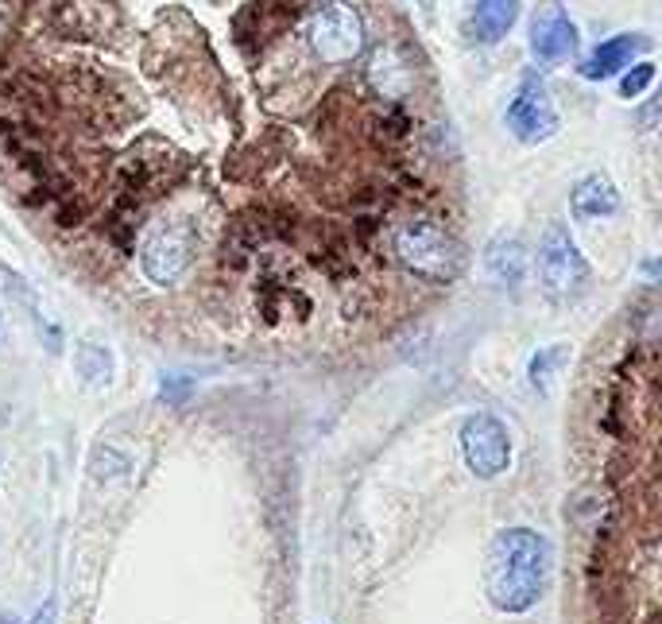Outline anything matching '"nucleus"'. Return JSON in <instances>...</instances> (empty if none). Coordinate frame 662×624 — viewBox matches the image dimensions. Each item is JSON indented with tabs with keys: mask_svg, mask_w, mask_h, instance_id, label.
Listing matches in <instances>:
<instances>
[{
	"mask_svg": "<svg viewBox=\"0 0 662 624\" xmlns=\"http://www.w3.org/2000/svg\"><path fill=\"white\" fill-rule=\"evenodd\" d=\"M461 454H465V466H469L473 474L493 481V477H500L504 469L512 466L508 427H504L496 416H488V411H477V416H469L461 423Z\"/></svg>",
	"mask_w": 662,
	"mask_h": 624,
	"instance_id": "nucleus-7",
	"label": "nucleus"
},
{
	"mask_svg": "<svg viewBox=\"0 0 662 624\" xmlns=\"http://www.w3.org/2000/svg\"><path fill=\"white\" fill-rule=\"evenodd\" d=\"M128 469H133V458H128L120 446H109V442H97L94 450H89V477L94 481H117V477H128Z\"/></svg>",
	"mask_w": 662,
	"mask_h": 624,
	"instance_id": "nucleus-14",
	"label": "nucleus"
},
{
	"mask_svg": "<svg viewBox=\"0 0 662 624\" xmlns=\"http://www.w3.org/2000/svg\"><path fill=\"white\" fill-rule=\"evenodd\" d=\"M485 267L496 283L519 287V283L527 280V248H523L519 233H496L485 248Z\"/></svg>",
	"mask_w": 662,
	"mask_h": 624,
	"instance_id": "nucleus-11",
	"label": "nucleus"
},
{
	"mask_svg": "<svg viewBox=\"0 0 662 624\" xmlns=\"http://www.w3.org/2000/svg\"><path fill=\"white\" fill-rule=\"evenodd\" d=\"M194 392V380H178V377H163V403H186Z\"/></svg>",
	"mask_w": 662,
	"mask_h": 624,
	"instance_id": "nucleus-17",
	"label": "nucleus"
},
{
	"mask_svg": "<svg viewBox=\"0 0 662 624\" xmlns=\"http://www.w3.org/2000/svg\"><path fill=\"white\" fill-rule=\"evenodd\" d=\"M655 75H659L655 62H635L632 70H624V75H620V97H624V101L643 97V94H648V86L655 82Z\"/></svg>",
	"mask_w": 662,
	"mask_h": 624,
	"instance_id": "nucleus-16",
	"label": "nucleus"
},
{
	"mask_svg": "<svg viewBox=\"0 0 662 624\" xmlns=\"http://www.w3.org/2000/svg\"><path fill=\"white\" fill-rule=\"evenodd\" d=\"M569 209H574V217H582V222H588V217H612V214H620V191H616V183H612L609 175H601V172L585 175L582 183L574 186V194H569Z\"/></svg>",
	"mask_w": 662,
	"mask_h": 624,
	"instance_id": "nucleus-12",
	"label": "nucleus"
},
{
	"mask_svg": "<svg viewBox=\"0 0 662 624\" xmlns=\"http://www.w3.org/2000/svg\"><path fill=\"white\" fill-rule=\"evenodd\" d=\"M310 43H314L318 59L330 62V67L353 62L364 51V23L357 8L345 4V0H325L314 12V23H310Z\"/></svg>",
	"mask_w": 662,
	"mask_h": 624,
	"instance_id": "nucleus-6",
	"label": "nucleus"
},
{
	"mask_svg": "<svg viewBox=\"0 0 662 624\" xmlns=\"http://www.w3.org/2000/svg\"><path fill=\"white\" fill-rule=\"evenodd\" d=\"M74 369H78V377L86 380V384L105 388L113 380V353L97 342H81L78 353H74Z\"/></svg>",
	"mask_w": 662,
	"mask_h": 624,
	"instance_id": "nucleus-13",
	"label": "nucleus"
},
{
	"mask_svg": "<svg viewBox=\"0 0 662 624\" xmlns=\"http://www.w3.org/2000/svg\"><path fill=\"white\" fill-rule=\"evenodd\" d=\"M643 275H651V280L662 283V261L659 256H651V261H643Z\"/></svg>",
	"mask_w": 662,
	"mask_h": 624,
	"instance_id": "nucleus-20",
	"label": "nucleus"
},
{
	"mask_svg": "<svg viewBox=\"0 0 662 624\" xmlns=\"http://www.w3.org/2000/svg\"><path fill=\"white\" fill-rule=\"evenodd\" d=\"M551 574V543L530 528H508L493 539L485 566L488 602L508 617L530 613L543 597Z\"/></svg>",
	"mask_w": 662,
	"mask_h": 624,
	"instance_id": "nucleus-1",
	"label": "nucleus"
},
{
	"mask_svg": "<svg viewBox=\"0 0 662 624\" xmlns=\"http://www.w3.org/2000/svg\"><path fill=\"white\" fill-rule=\"evenodd\" d=\"M659 117H662V94L651 97L648 109H640V125H643V128H655V120H659Z\"/></svg>",
	"mask_w": 662,
	"mask_h": 624,
	"instance_id": "nucleus-18",
	"label": "nucleus"
},
{
	"mask_svg": "<svg viewBox=\"0 0 662 624\" xmlns=\"http://www.w3.org/2000/svg\"><path fill=\"white\" fill-rule=\"evenodd\" d=\"M55 610H59V602H55V597H47V602L39 605L36 617H31V624H55Z\"/></svg>",
	"mask_w": 662,
	"mask_h": 624,
	"instance_id": "nucleus-19",
	"label": "nucleus"
},
{
	"mask_svg": "<svg viewBox=\"0 0 662 624\" xmlns=\"http://www.w3.org/2000/svg\"><path fill=\"white\" fill-rule=\"evenodd\" d=\"M643 51H651V39L643 31H624V36H612L604 43H596L582 62V78L588 82H604V78H616L624 70L635 67Z\"/></svg>",
	"mask_w": 662,
	"mask_h": 624,
	"instance_id": "nucleus-9",
	"label": "nucleus"
},
{
	"mask_svg": "<svg viewBox=\"0 0 662 624\" xmlns=\"http://www.w3.org/2000/svg\"><path fill=\"white\" fill-rule=\"evenodd\" d=\"M566 357H569V345H546V350H538L527 364L530 384H535L538 392H551L554 377H558V369L566 364Z\"/></svg>",
	"mask_w": 662,
	"mask_h": 624,
	"instance_id": "nucleus-15",
	"label": "nucleus"
},
{
	"mask_svg": "<svg viewBox=\"0 0 662 624\" xmlns=\"http://www.w3.org/2000/svg\"><path fill=\"white\" fill-rule=\"evenodd\" d=\"M588 283V261L562 222H551L538 237V287L551 303H574Z\"/></svg>",
	"mask_w": 662,
	"mask_h": 624,
	"instance_id": "nucleus-3",
	"label": "nucleus"
},
{
	"mask_svg": "<svg viewBox=\"0 0 662 624\" xmlns=\"http://www.w3.org/2000/svg\"><path fill=\"white\" fill-rule=\"evenodd\" d=\"M391 253L411 275L427 283H457L465 272V248L446 225L430 222V217H407L396 225L391 237Z\"/></svg>",
	"mask_w": 662,
	"mask_h": 624,
	"instance_id": "nucleus-2",
	"label": "nucleus"
},
{
	"mask_svg": "<svg viewBox=\"0 0 662 624\" xmlns=\"http://www.w3.org/2000/svg\"><path fill=\"white\" fill-rule=\"evenodd\" d=\"M0 624H20L16 617H8V613H0Z\"/></svg>",
	"mask_w": 662,
	"mask_h": 624,
	"instance_id": "nucleus-21",
	"label": "nucleus"
},
{
	"mask_svg": "<svg viewBox=\"0 0 662 624\" xmlns=\"http://www.w3.org/2000/svg\"><path fill=\"white\" fill-rule=\"evenodd\" d=\"M198 253V233L186 217H163L159 225L144 233L140 245V267L152 283L159 287H175L183 280V272L194 264Z\"/></svg>",
	"mask_w": 662,
	"mask_h": 624,
	"instance_id": "nucleus-4",
	"label": "nucleus"
},
{
	"mask_svg": "<svg viewBox=\"0 0 662 624\" xmlns=\"http://www.w3.org/2000/svg\"><path fill=\"white\" fill-rule=\"evenodd\" d=\"M504 125H508V133L519 144H546L551 136H558L562 117H558V109H554L551 89H546V82L535 70H527V75L519 78L508 109H504Z\"/></svg>",
	"mask_w": 662,
	"mask_h": 624,
	"instance_id": "nucleus-5",
	"label": "nucleus"
},
{
	"mask_svg": "<svg viewBox=\"0 0 662 624\" xmlns=\"http://www.w3.org/2000/svg\"><path fill=\"white\" fill-rule=\"evenodd\" d=\"M523 0H473L469 16V39L485 47H496L508 39V31L519 23Z\"/></svg>",
	"mask_w": 662,
	"mask_h": 624,
	"instance_id": "nucleus-10",
	"label": "nucleus"
},
{
	"mask_svg": "<svg viewBox=\"0 0 662 624\" xmlns=\"http://www.w3.org/2000/svg\"><path fill=\"white\" fill-rule=\"evenodd\" d=\"M527 47H530V59H535L538 67H562V62H569L577 55L582 36H577V23L569 20L562 0H546V4L535 8Z\"/></svg>",
	"mask_w": 662,
	"mask_h": 624,
	"instance_id": "nucleus-8",
	"label": "nucleus"
}]
</instances>
